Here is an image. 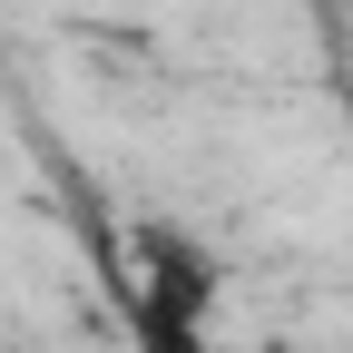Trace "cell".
I'll return each instance as SVG.
<instances>
[{
  "instance_id": "obj_1",
  "label": "cell",
  "mask_w": 353,
  "mask_h": 353,
  "mask_svg": "<svg viewBox=\"0 0 353 353\" xmlns=\"http://www.w3.org/2000/svg\"><path fill=\"white\" fill-rule=\"evenodd\" d=\"M128 324H138V353H226L206 334V265L187 245L148 255V285H138V304H128Z\"/></svg>"
}]
</instances>
